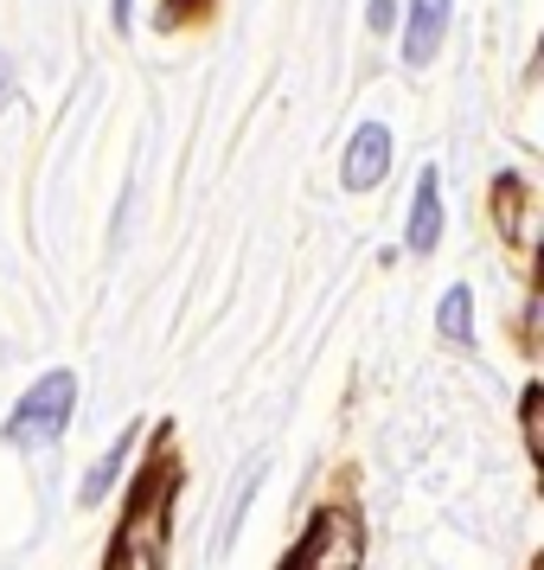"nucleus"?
<instances>
[{"label": "nucleus", "mask_w": 544, "mask_h": 570, "mask_svg": "<svg viewBox=\"0 0 544 570\" xmlns=\"http://www.w3.org/2000/svg\"><path fill=\"white\" fill-rule=\"evenodd\" d=\"M167 507H174V462H160L129 500V519L109 544V570H160L167 558Z\"/></svg>", "instance_id": "1"}, {"label": "nucleus", "mask_w": 544, "mask_h": 570, "mask_svg": "<svg viewBox=\"0 0 544 570\" xmlns=\"http://www.w3.org/2000/svg\"><path fill=\"white\" fill-rule=\"evenodd\" d=\"M71 404H78V372L58 365L46 379H32V391L7 416V442L13 449H46V442H58L65 423H71Z\"/></svg>", "instance_id": "2"}, {"label": "nucleus", "mask_w": 544, "mask_h": 570, "mask_svg": "<svg viewBox=\"0 0 544 570\" xmlns=\"http://www.w3.org/2000/svg\"><path fill=\"white\" fill-rule=\"evenodd\" d=\"M365 558V532L353 513H339V507H327V513H314L308 539H301V551L288 558L295 570H359Z\"/></svg>", "instance_id": "3"}, {"label": "nucleus", "mask_w": 544, "mask_h": 570, "mask_svg": "<svg viewBox=\"0 0 544 570\" xmlns=\"http://www.w3.org/2000/svg\"><path fill=\"white\" fill-rule=\"evenodd\" d=\"M390 174V129L385 122H365L346 148V167H339V186L346 193H372V186Z\"/></svg>", "instance_id": "4"}, {"label": "nucleus", "mask_w": 544, "mask_h": 570, "mask_svg": "<svg viewBox=\"0 0 544 570\" xmlns=\"http://www.w3.org/2000/svg\"><path fill=\"white\" fill-rule=\"evenodd\" d=\"M448 32V0H411V32H404V58L411 65H429Z\"/></svg>", "instance_id": "5"}, {"label": "nucleus", "mask_w": 544, "mask_h": 570, "mask_svg": "<svg viewBox=\"0 0 544 570\" xmlns=\"http://www.w3.org/2000/svg\"><path fill=\"white\" fill-rule=\"evenodd\" d=\"M436 244H442V180L423 174V180H416V206H411V250L429 257Z\"/></svg>", "instance_id": "6"}, {"label": "nucleus", "mask_w": 544, "mask_h": 570, "mask_svg": "<svg viewBox=\"0 0 544 570\" xmlns=\"http://www.w3.org/2000/svg\"><path fill=\"white\" fill-rule=\"evenodd\" d=\"M129 455H135V430H122V436H116V449H109L103 462H97V474L83 481V507H97V500H103V493H109V481L122 474V462H129Z\"/></svg>", "instance_id": "7"}, {"label": "nucleus", "mask_w": 544, "mask_h": 570, "mask_svg": "<svg viewBox=\"0 0 544 570\" xmlns=\"http://www.w3.org/2000/svg\"><path fill=\"white\" fill-rule=\"evenodd\" d=\"M474 302H467V288H448V295H442V334L448 340H474Z\"/></svg>", "instance_id": "8"}, {"label": "nucleus", "mask_w": 544, "mask_h": 570, "mask_svg": "<svg viewBox=\"0 0 544 570\" xmlns=\"http://www.w3.org/2000/svg\"><path fill=\"white\" fill-rule=\"evenodd\" d=\"M525 436H532V455H538V385L525 391Z\"/></svg>", "instance_id": "9"}, {"label": "nucleus", "mask_w": 544, "mask_h": 570, "mask_svg": "<svg viewBox=\"0 0 544 570\" xmlns=\"http://www.w3.org/2000/svg\"><path fill=\"white\" fill-rule=\"evenodd\" d=\"M365 20H372V27L385 32L390 20H397V0H372V13H365Z\"/></svg>", "instance_id": "10"}, {"label": "nucleus", "mask_w": 544, "mask_h": 570, "mask_svg": "<svg viewBox=\"0 0 544 570\" xmlns=\"http://www.w3.org/2000/svg\"><path fill=\"white\" fill-rule=\"evenodd\" d=\"M109 20H116V27L129 32V20H135V0H116V7H109Z\"/></svg>", "instance_id": "11"}, {"label": "nucleus", "mask_w": 544, "mask_h": 570, "mask_svg": "<svg viewBox=\"0 0 544 570\" xmlns=\"http://www.w3.org/2000/svg\"><path fill=\"white\" fill-rule=\"evenodd\" d=\"M7 90H13V65L0 58V104H7Z\"/></svg>", "instance_id": "12"}, {"label": "nucleus", "mask_w": 544, "mask_h": 570, "mask_svg": "<svg viewBox=\"0 0 544 570\" xmlns=\"http://www.w3.org/2000/svg\"><path fill=\"white\" fill-rule=\"evenodd\" d=\"M174 7H186V0H174Z\"/></svg>", "instance_id": "13"}, {"label": "nucleus", "mask_w": 544, "mask_h": 570, "mask_svg": "<svg viewBox=\"0 0 544 570\" xmlns=\"http://www.w3.org/2000/svg\"><path fill=\"white\" fill-rule=\"evenodd\" d=\"M283 570H295V564H283Z\"/></svg>", "instance_id": "14"}]
</instances>
